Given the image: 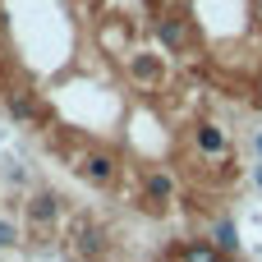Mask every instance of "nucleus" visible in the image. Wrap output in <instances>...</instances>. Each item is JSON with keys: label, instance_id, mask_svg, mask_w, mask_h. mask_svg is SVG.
<instances>
[{"label": "nucleus", "instance_id": "f257e3e1", "mask_svg": "<svg viewBox=\"0 0 262 262\" xmlns=\"http://www.w3.org/2000/svg\"><path fill=\"white\" fill-rule=\"evenodd\" d=\"M0 111L92 198L207 230L249 157L152 0H0Z\"/></svg>", "mask_w": 262, "mask_h": 262}, {"label": "nucleus", "instance_id": "f03ea898", "mask_svg": "<svg viewBox=\"0 0 262 262\" xmlns=\"http://www.w3.org/2000/svg\"><path fill=\"white\" fill-rule=\"evenodd\" d=\"M198 83L235 115H262V0H152Z\"/></svg>", "mask_w": 262, "mask_h": 262}, {"label": "nucleus", "instance_id": "7ed1b4c3", "mask_svg": "<svg viewBox=\"0 0 262 262\" xmlns=\"http://www.w3.org/2000/svg\"><path fill=\"white\" fill-rule=\"evenodd\" d=\"M152 262H258V258H244L239 249L212 239L207 230H180L175 239H166L152 253Z\"/></svg>", "mask_w": 262, "mask_h": 262}]
</instances>
